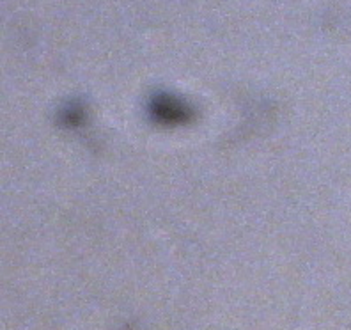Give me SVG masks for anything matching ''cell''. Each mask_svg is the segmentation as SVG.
Segmentation results:
<instances>
[]
</instances>
